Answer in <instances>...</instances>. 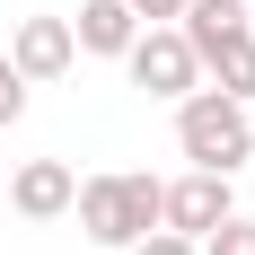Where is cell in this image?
Listing matches in <instances>:
<instances>
[{
    "mask_svg": "<svg viewBox=\"0 0 255 255\" xmlns=\"http://www.w3.org/2000/svg\"><path fill=\"white\" fill-rule=\"evenodd\" d=\"M124 9H132L141 26H176V9H185V0H124Z\"/></svg>",
    "mask_w": 255,
    "mask_h": 255,
    "instance_id": "cell-13",
    "label": "cell"
},
{
    "mask_svg": "<svg viewBox=\"0 0 255 255\" xmlns=\"http://www.w3.org/2000/svg\"><path fill=\"white\" fill-rule=\"evenodd\" d=\"M124 71H132V88H150V97H194V88H203V62L185 53L176 26H141L124 44Z\"/></svg>",
    "mask_w": 255,
    "mask_h": 255,
    "instance_id": "cell-3",
    "label": "cell"
},
{
    "mask_svg": "<svg viewBox=\"0 0 255 255\" xmlns=\"http://www.w3.org/2000/svg\"><path fill=\"white\" fill-rule=\"evenodd\" d=\"M132 35H141V18H132L124 0H79V18H71V44L97 53V62H124Z\"/></svg>",
    "mask_w": 255,
    "mask_h": 255,
    "instance_id": "cell-8",
    "label": "cell"
},
{
    "mask_svg": "<svg viewBox=\"0 0 255 255\" xmlns=\"http://www.w3.org/2000/svg\"><path fill=\"white\" fill-rule=\"evenodd\" d=\"M124 255H203V247H194V238H176V229H150L141 247H124Z\"/></svg>",
    "mask_w": 255,
    "mask_h": 255,
    "instance_id": "cell-12",
    "label": "cell"
},
{
    "mask_svg": "<svg viewBox=\"0 0 255 255\" xmlns=\"http://www.w3.org/2000/svg\"><path fill=\"white\" fill-rule=\"evenodd\" d=\"M247 0H185L176 9V35H185V53H194V62H211V53L229 44V35H247Z\"/></svg>",
    "mask_w": 255,
    "mask_h": 255,
    "instance_id": "cell-7",
    "label": "cell"
},
{
    "mask_svg": "<svg viewBox=\"0 0 255 255\" xmlns=\"http://www.w3.org/2000/svg\"><path fill=\"white\" fill-rule=\"evenodd\" d=\"M18 115H26V79L9 71V53H0V132L18 124Z\"/></svg>",
    "mask_w": 255,
    "mask_h": 255,
    "instance_id": "cell-11",
    "label": "cell"
},
{
    "mask_svg": "<svg viewBox=\"0 0 255 255\" xmlns=\"http://www.w3.org/2000/svg\"><path fill=\"white\" fill-rule=\"evenodd\" d=\"M176 150L194 158V167H211V176H238V167L255 158V124H247V106L220 97V88L176 97Z\"/></svg>",
    "mask_w": 255,
    "mask_h": 255,
    "instance_id": "cell-2",
    "label": "cell"
},
{
    "mask_svg": "<svg viewBox=\"0 0 255 255\" xmlns=\"http://www.w3.org/2000/svg\"><path fill=\"white\" fill-rule=\"evenodd\" d=\"M194 247H203V255H255V220H238V211H229V220H220L211 238H194Z\"/></svg>",
    "mask_w": 255,
    "mask_h": 255,
    "instance_id": "cell-10",
    "label": "cell"
},
{
    "mask_svg": "<svg viewBox=\"0 0 255 255\" xmlns=\"http://www.w3.org/2000/svg\"><path fill=\"white\" fill-rule=\"evenodd\" d=\"M79 229L97 238V247H141V238L158 229V176H141V167H106V176H88L71 194Z\"/></svg>",
    "mask_w": 255,
    "mask_h": 255,
    "instance_id": "cell-1",
    "label": "cell"
},
{
    "mask_svg": "<svg viewBox=\"0 0 255 255\" xmlns=\"http://www.w3.org/2000/svg\"><path fill=\"white\" fill-rule=\"evenodd\" d=\"M229 211H238V203H229V176H211V167L158 185V229H176V238H211Z\"/></svg>",
    "mask_w": 255,
    "mask_h": 255,
    "instance_id": "cell-4",
    "label": "cell"
},
{
    "mask_svg": "<svg viewBox=\"0 0 255 255\" xmlns=\"http://www.w3.org/2000/svg\"><path fill=\"white\" fill-rule=\"evenodd\" d=\"M71 194H79L71 158H26L18 176H9V211H18V220H62Z\"/></svg>",
    "mask_w": 255,
    "mask_h": 255,
    "instance_id": "cell-6",
    "label": "cell"
},
{
    "mask_svg": "<svg viewBox=\"0 0 255 255\" xmlns=\"http://www.w3.org/2000/svg\"><path fill=\"white\" fill-rule=\"evenodd\" d=\"M71 62H79V44H71V18H18V35H9V71H18L26 88L62 79Z\"/></svg>",
    "mask_w": 255,
    "mask_h": 255,
    "instance_id": "cell-5",
    "label": "cell"
},
{
    "mask_svg": "<svg viewBox=\"0 0 255 255\" xmlns=\"http://www.w3.org/2000/svg\"><path fill=\"white\" fill-rule=\"evenodd\" d=\"M203 71L220 79V97H238V106H247V97H255V26H247V35H229V44L211 53Z\"/></svg>",
    "mask_w": 255,
    "mask_h": 255,
    "instance_id": "cell-9",
    "label": "cell"
}]
</instances>
